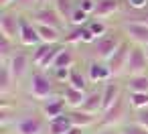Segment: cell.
I'll return each mask as SVG.
<instances>
[{"instance_id":"1","label":"cell","mask_w":148,"mask_h":134,"mask_svg":"<svg viewBox=\"0 0 148 134\" xmlns=\"http://www.w3.org/2000/svg\"><path fill=\"white\" fill-rule=\"evenodd\" d=\"M27 89H29V96L33 100H37V102H43V100H49V98L61 93V85L51 77V73L43 71V69H37V67L29 75Z\"/></svg>"},{"instance_id":"2","label":"cell","mask_w":148,"mask_h":134,"mask_svg":"<svg viewBox=\"0 0 148 134\" xmlns=\"http://www.w3.org/2000/svg\"><path fill=\"white\" fill-rule=\"evenodd\" d=\"M128 116H132V108H130L128 96L124 93L114 106H110L108 110L101 112L97 128H120L124 122H128Z\"/></svg>"},{"instance_id":"3","label":"cell","mask_w":148,"mask_h":134,"mask_svg":"<svg viewBox=\"0 0 148 134\" xmlns=\"http://www.w3.org/2000/svg\"><path fill=\"white\" fill-rule=\"evenodd\" d=\"M122 41H124V35L118 31V27H114L108 35L95 39V43L89 45V49H91V57H93V59H99V61H108V59L116 53V49L120 47Z\"/></svg>"},{"instance_id":"4","label":"cell","mask_w":148,"mask_h":134,"mask_svg":"<svg viewBox=\"0 0 148 134\" xmlns=\"http://www.w3.org/2000/svg\"><path fill=\"white\" fill-rule=\"evenodd\" d=\"M61 47H63V43H39L37 47H33V51H31L33 67L43 69V71L53 69L55 59H57Z\"/></svg>"},{"instance_id":"5","label":"cell","mask_w":148,"mask_h":134,"mask_svg":"<svg viewBox=\"0 0 148 134\" xmlns=\"http://www.w3.org/2000/svg\"><path fill=\"white\" fill-rule=\"evenodd\" d=\"M47 118L37 112H27L14 120V134H47Z\"/></svg>"},{"instance_id":"6","label":"cell","mask_w":148,"mask_h":134,"mask_svg":"<svg viewBox=\"0 0 148 134\" xmlns=\"http://www.w3.org/2000/svg\"><path fill=\"white\" fill-rule=\"evenodd\" d=\"M31 21L35 25H47V27H53V29H59V31H67L69 25L67 21L57 12V8L53 4H43V6H37L31 14Z\"/></svg>"},{"instance_id":"7","label":"cell","mask_w":148,"mask_h":134,"mask_svg":"<svg viewBox=\"0 0 148 134\" xmlns=\"http://www.w3.org/2000/svg\"><path fill=\"white\" fill-rule=\"evenodd\" d=\"M118 31L124 35V39H128L132 45L144 47L148 45V27L142 23H134V21H118Z\"/></svg>"},{"instance_id":"8","label":"cell","mask_w":148,"mask_h":134,"mask_svg":"<svg viewBox=\"0 0 148 134\" xmlns=\"http://www.w3.org/2000/svg\"><path fill=\"white\" fill-rule=\"evenodd\" d=\"M21 21H23V14L18 10H14V8L0 10V35H4V37H8V39L18 43Z\"/></svg>"},{"instance_id":"9","label":"cell","mask_w":148,"mask_h":134,"mask_svg":"<svg viewBox=\"0 0 148 134\" xmlns=\"http://www.w3.org/2000/svg\"><path fill=\"white\" fill-rule=\"evenodd\" d=\"M130 51H132V43H130L128 39H124V41L120 43V47L116 49V53L106 61L108 67H110V71H112V75H114V79L124 77L126 65H128V57H130Z\"/></svg>"},{"instance_id":"10","label":"cell","mask_w":148,"mask_h":134,"mask_svg":"<svg viewBox=\"0 0 148 134\" xmlns=\"http://www.w3.org/2000/svg\"><path fill=\"white\" fill-rule=\"evenodd\" d=\"M85 73H87V79H89L91 85H103V83H108V81L114 79V75H112L108 63H106V61H99V59H93V57L87 59V63H85Z\"/></svg>"},{"instance_id":"11","label":"cell","mask_w":148,"mask_h":134,"mask_svg":"<svg viewBox=\"0 0 148 134\" xmlns=\"http://www.w3.org/2000/svg\"><path fill=\"white\" fill-rule=\"evenodd\" d=\"M8 63V67H10V71H12V77H14V81L16 83H21L27 75H31V65H33V61H31V53H27V51H23V47L6 61Z\"/></svg>"},{"instance_id":"12","label":"cell","mask_w":148,"mask_h":134,"mask_svg":"<svg viewBox=\"0 0 148 134\" xmlns=\"http://www.w3.org/2000/svg\"><path fill=\"white\" fill-rule=\"evenodd\" d=\"M142 73H148V57H146V53H144L142 47L132 45V51H130V57H128V65H126L124 77L142 75Z\"/></svg>"},{"instance_id":"13","label":"cell","mask_w":148,"mask_h":134,"mask_svg":"<svg viewBox=\"0 0 148 134\" xmlns=\"http://www.w3.org/2000/svg\"><path fill=\"white\" fill-rule=\"evenodd\" d=\"M41 43V37L37 33V25L31 21L29 14H23V21H21V35H18V45L25 47V49H33Z\"/></svg>"},{"instance_id":"14","label":"cell","mask_w":148,"mask_h":134,"mask_svg":"<svg viewBox=\"0 0 148 134\" xmlns=\"http://www.w3.org/2000/svg\"><path fill=\"white\" fill-rule=\"evenodd\" d=\"M39 110H41V114H43L47 120H53V118H57V116L65 114L69 108H67L65 100H63V98H61V93H59V96H53V98H49V100L39 102Z\"/></svg>"},{"instance_id":"15","label":"cell","mask_w":148,"mask_h":134,"mask_svg":"<svg viewBox=\"0 0 148 134\" xmlns=\"http://www.w3.org/2000/svg\"><path fill=\"white\" fill-rule=\"evenodd\" d=\"M81 110L83 112H89V114H95V116H101L103 112V93H101V87H89L87 93H85V100L81 104Z\"/></svg>"},{"instance_id":"16","label":"cell","mask_w":148,"mask_h":134,"mask_svg":"<svg viewBox=\"0 0 148 134\" xmlns=\"http://www.w3.org/2000/svg\"><path fill=\"white\" fill-rule=\"evenodd\" d=\"M120 14H122V0H97L95 2V10H93L95 19L110 21L112 16H120Z\"/></svg>"},{"instance_id":"17","label":"cell","mask_w":148,"mask_h":134,"mask_svg":"<svg viewBox=\"0 0 148 134\" xmlns=\"http://www.w3.org/2000/svg\"><path fill=\"white\" fill-rule=\"evenodd\" d=\"M67 114H69L73 126H79V128H85V130H89V128H97L99 116H95V114L83 112L81 108H77V110H67Z\"/></svg>"},{"instance_id":"18","label":"cell","mask_w":148,"mask_h":134,"mask_svg":"<svg viewBox=\"0 0 148 134\" xmlns=\"http://www.w3.org/2000/svg\"><path fill=\"white\" fill-rule=\"evenodd\" d=\"M85 93H87V91L75 89V87H71L69 83L61 85V98L65 100V104H67L69 110H77V108H81V104H83V100H85Z\"/></svg>"},{"instance_id":"19","label":"cell","mask_w":148,"mask_h":134,"mask_svg":"<svg viewBox=\"0 0 148 134\" xmlns=\"http://www.w3.org/2000/svg\"><path fill=\"white\" fill-rule=\"evenodd\" d=\"M16 87V81L12 77V71L8 67L6 61H0V96L2 98H8Z\"/></svg>"},{"instance_id":"20","label":"cell","mask_w":148,"mask_h":134,"mask_svg":"<svg viewBox=\"0 0 148 134\" xmlns=\"http://www.w3.org/2000/svg\"><path fill=\"white\" fill-rule=\"evenodd\" d=\"M71 128H73V124H71V118L67 112L47 122V134H67Z\"/></svg>"},{"instance_id":"21","label":"cell","mask_w":148,"mask_h":134,"mask_svg":"<svg viewBox=\"0 0 148 134\" xmlns=\"http://www.w3.org/2000/svg\"><path fill=\"white\" fill-rule=\"evenodd\" d=\"M75 63H77L75 47H73V45H65V43H63V47H61V51H59V55H57V59H55V65H53V67H75ZM49 71H51V69H49Z\"/></svg>"},{"instance_id":"22","label":"cell","mask_w":148,"mask_h":134,"mask_svg":"<svg viewBox=\"0 0 148 134\" xmlns=\"http://www.w3.org/2000/svg\"><path fill=\"white\" fill-rule=\"evenodd\" d=\"M37 33L41 37V43H63L65 39V31H59L47 25H37Z\"/></svg>"},{"instance_id":"23","label":"cell","mask_w":148,"mask_h":134,"mask_svg":"<svg viewBox=\"0 0 148 134\" xmlns=\"http://www.w3.org/2000/svg\"><path fill=\"white\" fill-rule=\"evenodd\" d=\"M71 87H75V89H81V91H87L89 89V79H87V73H85V69H81V67H73L71 69V75H69V81H67Z\"/></svg>"},{"instance_id":"24","label":"cell","mask_w":148,"mask_h":134,"mask_svg":"<svg viewBox=\"0 0 148 134\" xmlns=\"http://www.w3.org/2000/svg\"><path fill=\"white\" fill-rule=\"evenodd\" d=\"M124 87H126V91H144V93H148V73L124 77Z\"/></svg>"},{"instance_id":"25","label":"cell","mask_w":148,"mask_h":134,"mask_svg":"<svg viewBox=\"0 0 148 134\" xmlns=\"http://www.w3.org/2000/svg\"><path fill=\"white\" fill-rule=\"evenodd\" d=\"M21 49V45L4 35H0V61H8L16 51Z\"/></svg>"},{"instance_id":"26","label":"cell","mask_w":148,"mask_h":134,"mask_svg":"<svg viewBox=\"0 0 148 134\" xmlns=\"http://www.w3.org/2000/svg\"><path fill=\"white\" fill-rule=\"evenodd\" d=\"M53 6L57 8V12L67 21V25H69V19H71V14L75 12V8H77V0H53Z\"/></svg>"},{"instance_id":"27","label":"cell","mask_w":148,"mask_h":134,"mask_svg":"<svg viewBox=\"0 0 148 134\" xmlns=\"http://www.w3.org/2000/svg\"><path fill=\"white\" fill-rule=\"evenodd\" d=\"M87 27H89V31L95 35V39H99V37H103V35H108V33L114 29L108 21H103V19H95V16H91V21L87 23Z\"/></svg>"},{"instance_id":"28","label":"cell","mask_w":148,"mask_h":134,"mask_svg":"<svg viewBox=\"0 0 148 134\" xmlns=\"http://www.w3.org/2000/svg\"><path fill=\"white\" fill-rule=\"evenodd\" d=\"M126 96H128L132 112L148 108V93H144V91H126Z\"/></svg>"},{"instance_id":"29","label":"cell","mask_w":148,"mask_h":134,"mask_svg":"<svg viewBox=\"0 0 148 134\" xmlns=\"http://www.w3.org/2000/svg\"><path fill=\"white\" fill-rule=\"evenodd\" d=\"M118 21H134V23H142L148 27V6L142 8V10H124Z\"/></svg>"},{"instance_id":"30","label":"cell","mask_w":148,"mask_h":134,"mask_svg":"<svg viewBox=\"0 0 148 134\" xmlns=\"http://www.w3.org/2000/svg\"><path fill=\"white\" fill-rule=\"evenodd\" d=\"M91 21V14H87L85 10H81L79 6L75 8V12L71 14V19H69V27H83V25H87Z\"/></svg>"},{"instance_id":"31","label":"cell","mask_w":148,"mask_h":134,"mask_svg":"<svg viewBox=\"0 0 148 134\" xmlns=\"http://www.w3.org/2000/svg\"><path fill=\"white\" fill-rule=\"evenodd\" d=\"M71 69H73V67H53L49 73H51V77H53V79H55L59 85H65V83L69 81Z\"/></svg>"},{"instance_id":"32","label":"cell","mask_w":148,"mask_h":134,"mask_svg":"<svg viewBox=\"0 0 148 134\" xmlns=\"http://www.w3.org/2000/svg\"><path fill=\"white\" fill-rule=\"evenodd\" d=\"M120 132H122V134H148V130H146L144 126H140L138 122H134L132 118L120 126Z\"/></svg>"},{"instance_id":"33","label":"cell","mask_w":148,"mask_h":134,"mask_svg":"<svg viewBox=\"0 0 148 134\" xmlns=\"http://www.w3.org/2000/svg\"><path fill=\"white\" fill-rule=\"evenodd\" d=\"M37 6H39V0H16L12 8L18 10L21 14H31Z\"/></svg>"},{"instance_id":"34","label":"cell","mask_w":148,"mask_h":134,"mask_svg":"<svg viewBox=\"0 0 148 134\" xmlns=\"http://www.w3.org/2000/svg\"><path fill=\"white\" fill-rule=\"evenodd\" d=\"M148 6V0H122V12L124 10H142Z\"/></svg>"},{"instance_id":"35","label":"cell","mask_w":148,"mask_h":134,"mask_svg":"<svg viewBox=\"0 0 148 134\" xmlns=\"http://www.w3.org/2000/svg\"><path fill=\"white\" fill-rule=\"evenodd\" d=\"M132 120H134V122H138L140 126H144V128L148 130V108L132 112Z\"/></svg>"},{"instance_id":"36","label":"cell","mask_w":148,"mask_h":134,"mask_svg":"<svg viewBox=\"0 0 148 134\" xmlns=\"http://www.w3.org/2000/svg\"><path fill=\"white\" fill-rule=\"evenodd\" d=\"M95 2H97V0H77V6H79L81 10H85L87 14H91V16H93V10H95Z\"/></svg>"},{"instance_id":"37","label":"cell","mask_w":148,"mask_h":134,"mask_svg":"<svg viewBox=\"0 0 148 134\" xmlns=\"http://www.w3.org/2000/svg\"><path fill=\"white\" fill-rule=\"evenodd\" d=\"M95 134H122L120 128H95Z\"/></svg>"},{"instance_id":"38","label":"cell","mask_w":148,"mask_h":134,"mask_svg":"<svg viewBox=\"0 0 148 134\" xmlns=\"http://www.w3.org/2000/svg\"><path fill=\"white\" fill-rule=\"evenodd\" d=\"M16 0H0V10H4V8H12L14 6Z\"/></svg>"},{"instance_id":"39","label":"cell","mask_w":148,"mask_h":134,"mask_svg":"<svg viewBox=\"0 0 148 134\" xmlns=\"http://www.w3.org/2000/svg\"><path fill=\"white\" fill-rule=\"evenodd\" d=\"M67 134H87V130H85V128H79V126H73Z\"/></svg>"},{"instance_id":"40","label":"cell","mask_w":148,"mask_h":134,"mask_svg":"<svg viewBox=\"0 0 148 134\" xmlns=\"http://www.w3.org/2000/svg\"><path fill=\"white\" fill-rule=\"evenodd\" d=\"M43 4H53V0H39V6H43Z\"/></svg>"},{"instance_id":"41","label":"cell","mask_w":148,"mask_h":134,"mask_svg":"<svg viewBox=\"0 0 148 134\" xmlns=\"http://www.w3.org/2000/svg\"><path fill=\"white\" fill-rule=\"evenodd\" d=\"M142 49H144V53H146V57H148V45H144Z\"/></svg>"}]
</instances>
